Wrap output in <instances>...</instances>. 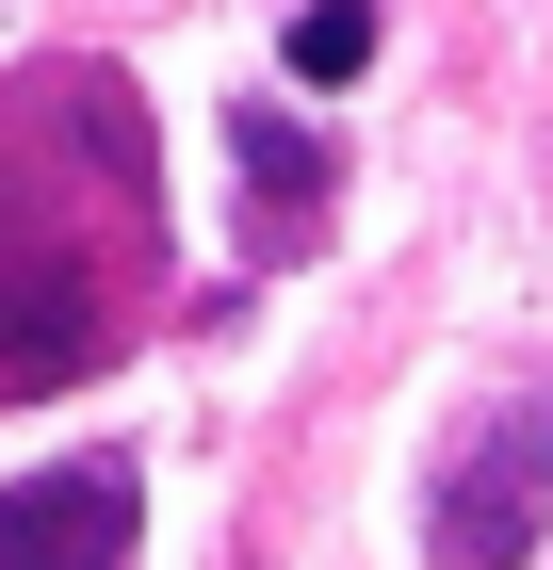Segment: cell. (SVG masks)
Wrapping results in <instances>:
<instances>
[{"mask_svg":"<svg viewBox=\"0 0 553 570\" xmlns=\"http://www.w3.org/2000/svg\"><path fill=\"white\" fill-rule=\"evenodd\" d=\"M294 82H358V66H375V0H294Z\"/></svg>","mask_w":553,"mask_h":570,"instance_id":"277c9868","label":"cell"},{"mask_svg":"<svg viewBox=\"0 0 553 570\" xmlns=\"http://www.w3.org/2000/svg\"><path fill=\"white\" fill-rule=\"evenodd\" d=\"M147 538V473L130 456H66V473L0 489V570H130Z\"/></svg>","mask_w":553,"mask_h":570,"instance_id":"7a4b0ae2","label":"cell"},{"mask_svg":"<svg viewBox=\"0 0 553 570\" xmlns=\"http://www.w3.org/2000/svg\"><path fill=\"white\" fill-rule=\"evenodd\" d=\"M228 164H245V245L294 262L309 213H326V131H294L277 98H228Z\"/></svg>","mask_w":553,"mask_h":570,"instance_id":"3957f363","label":"cell"},{"mask_svg":"<svg viewBox=\"0 0 553 570\" xmlns=\"http://www.w3.org/2000/svg\"><path fill=\"white\" fill-rule=\"evenodd\" d=\"M553 538V375H521L488 424L440 456V489H424V554L440 570H521Z\"/></svg>","mask_w":553,"mask_h":570,"instance_id":"6da1fadb","label":"cell"}]
</instances>
